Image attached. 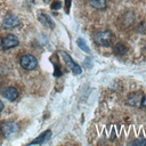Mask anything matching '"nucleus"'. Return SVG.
<instances>
[{
    "label": "nucleus",
    "instance_id": "f257e3e1",
    "mask_svg": "<svg viewBox=\"0 0 146 146\" xmlns=\"http://www.w3.org/2000/svg\"><path fill=\"white\" fill-rule=\"evenodd\" d=\"M112 40H113V34L108 30L99 31V32L95 33V35H94V41L98 46L107 47V46H110V43L112 42Z\"/></svg>",
    "mask_w": 146,
    "mask_h": 146
},
{
    "label": "nucleus",
    "instance_id": "f03ea898",
    "mask_svg": "<svg viewBox=\"0 0 146 146\" xmlns=\"http://www.w3.org/2000/svg\"><path fill=\"white\" fill-rule=\"evenodd\" d=\"M19 63L21 66L27 71H32L38 66V60L33 55L30 54H25L19 58Z\"/></svg>",
    "mask_w": 146,
    "mask_h": 146
},
{
    "label": "nucleus",
    "instance_id": "7ed1b4c3",
    "mask_svg": "<svg viewBox=\"0 0 146 146\" xmlns=\"http://www.w3.org/2000/svg\"><path fill=\"white\" fill-rule=\"evenodd\" d=\"M19 127L18 124H16L15 122H11V121H6V122H2L1 125H0V130L2 132V135L8 138L13 135H15L17 131H18Z\"/></svg>",
    "mask_w": 146,
    "mask_h": 146
},
{
    "label": "nucleus",
    "instance_id": "20e7f679",
    "mask_svg": "<svg viewBox=\"0 0 146 146\" xmlns=\"http://www.w3.org/2000/svg\"><path fill=\"white\" fill-rule=\"evenodd\" d=\"M62 54V56H63V58H64V62H65V64L67 65V67L72 71V73L73 74H80L81 73V67L70 57V55L67 54V52H65V51H62L60 52Z\"/></svg>",
    "mask_w": 146,
    "mask_h": 146
},
{
    "label": "nucleus",
    "instance_id": "39448f33",
    "mask_svg": "<svg viewBox=\"0 0 146 146\" xmlns=\"http://www.w3.org/2000/svg\"><path fill=\"white\" fill-rule=\"evenodd\" d=\"M21 24V21L17 16L13 15V14H8L5 16L3 21H2V27L3 29H14L16 26H18Z\"/></svg>",
    "mask_w": 146,
    "mask_h": 146
},
{
    "label": "nucleus",
    "instance_id": "423d86ee",
    "mask_svg": "<svg viewBox=\"0 0 146 146\" xmlns=\"http://www.w3.org/2000/svg\"><path fill=\"white\" fill-rule=\"evenodd\" d=\"M18 43H19V41H18L17 36L14 35V34H7V35L3 36L2 40H1V47H2L3 49L14 48V47L18 46Z\"/></svg>",
    "mask_w": 146,
    "mask_h": 146
},
{
    "label": "nucleus",
    "instance_id": "0eeeda50",
    "mask_svg": "<svg viewBox=\"0 0 146 146\" xmlns=\"http://www.w3.org/2000/svg\"><path fill=\"white\" fill-rule=\"evenodd\" d=\"M1 95H2L6 99H8V100H10V102H14V100H16L17 97H18V91H17V89L14 88V87H7V88H3V89H2Z\"/></svg>",
    "mask_w": 146,
    "mask_h": 146
},
{
    "label": "nucleus",
    "instance_id": "6e6552de",
    "mask_svg": "<svg viewBox=\"0 0 146 146\" xmlns=\"http://www.w3.org/2000/svg\"><path fill=\"white\" fill-rule=\"evenodd\" d=\"M141 95L140 94H130L129 96H128V99H127V102H128V104L129 105H131V106H139L140 105V102H141Z\"/></svg>",
    "mask_w": 146,
    "mask_h": 146
},
{
    "label": "nucleus",
    "instance_id": "1a4fd4ad",
    "mask_svg": "<svg viewBox=\"0 0 146 146\" xmlns=\"http://www.w3.org/2000/svg\"><path fill=\"white\" fill-rule=\"evenodd\" d=\"M50 136H51V131H50V130H47V131H44L43 133H41L39 137H36L34 140H32L30 144H31V145H34V144L41 145V144H43L46 140H48Z\"/></svg>",
    "mask_w": 146,
    "mask_h": 146
},
{
    "label": "nucleus",
    "instance_id": "9d476101",
    "mask_svg": "<svg viewBox=\"0 0 146 146\" xmlns=\"http://www.w3.org/2000/svg\"><path fill=\"white\" fill-rule=\"evenodd\" d=\"M89 3L91 7L98 9V10H104L107 7V1L106 0H89Z\"/></svg>",
    "mask_w": 146,
    "mask_h": 146
},
{
    "label": "nucleus",
    "instance_id": "9b49d317",
    "mask_svg": "<svg viewBox=\"0 0 146 146\" xmlns=\"http://www.w3.org/2000/svg\"><path fill=\"white\" fill-rule=\"evenodd\" d=\"M39 21H40L43 25L48 26L49 29H54V27H55V24H54L52 19H51L48 15H46V14H40V15H39Z\"/></svg>",
    "mask_w": 146,
    "mask_h": 146
},
{
    "label": "nucleus",
    "instance_id": "f8f14e48",
    "mask_svg": "<svg viewBox=\"0 0 146 146\" xmlns=\"http://www.w3.org/2000/svg\"><path fill=\"white\" fill-rule=\"evenodd\" d=\"M113 51L116 56H123L127 54L128 51V48L123 44V43H116L114 47H113Z\"/></svg>",
    "mask_w": 146,
    "mask_h": 146
},
{
    "label": "nucleus",
    "instance_id": "ddd939ff",
    "mask_svg": "<svg viewBox=\"0 0 146 146\" xmlns=\"http://www.w3.org/2000/svg\"><path fill=\"white\" fill-rule=\"evenodd\" d=\"M76 43H78V46H79V48L81 49V50H83L84 52H89L90 50H89V47L87 46V43H86V41L83 40V39H78L76 40Z\"/></svg>",
    "mask_w": 146,
    "mask_h": 146
},
{
    "label": "nucleus",
    "instance_id": "4468645a",
    "mask_svg": "<svg viewBox=\"0 0 146 146\" xmlns=\"http://www.w3.org/2000/svg\"><path fill=\"white\" fill-rule=\"evenodd\" d=\"M130 145H138V146H145V145H146V139H145V138H143V137H140V138H138V139H136V140L131 141V143H130Z\"/></svg>",
    "mask_w": 146,
    "mask_h": 146
},
{
    "label": "nucleus",
    "instance_id": "2eb2a0df",
    "mask_svg": "<svg viewBox=\"0 0 146 146\" xmlns=\"http://www.w3.org/2000/svg\"><path fill=\"white\" fill-rule=\"evenodd\" d=\"M60 2L59 1H54L52 3H51V9H54V10H57V9H59L60 8Z\"/></svg>",
    "mask_w": 146,
    "mask_h": 146
},
{
    "label": "nucleus",
    "instance_id": "dca6fc26",
    "mask_svg": "<svg viewBox=\"0 0 146 146\" xmlns=\"http://www.w3.org/2000/svg\"><path fill=\"white\" fill-rule=\"evenodd\" d=\"M140 106H141L143 108H146V96H144V97L141 98V102H140Z\"/></svg>",
    "mask_w": 146,
    "mask_h": 146
},
{
    "label": "nucleus",
    "instance_id": "f3484780",
    "mask_svg": "<svg viewBox=\"0 0 146 146\" xmlns=\"http://www.w3.org/2000/svg\"><path fill=\"white\" fill-rule=\"evenodd\" d=\"M65 2H66V6H65V8H66V13H68L70 7H71V0H65Z\"/></svg>",
    "mask_w": 146,
    "mask_h": 146
},
{
    "label": "nucleus",
    "instance_id": "a211bd4d",
    "mask_svg": "<svg viewBox=\"0 0 146 146\" xmlns=\"http://www.w3.org/2000/svg\"><path fill=\"white\" fill-rule=\"evenodd\" d=\"M2 110H3V103H2L1 100H0V112H1Z\"/></svg>",
    "mask_w": 146,
    "mask_h": 146
}]
</instances>
